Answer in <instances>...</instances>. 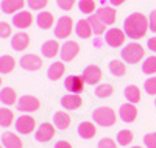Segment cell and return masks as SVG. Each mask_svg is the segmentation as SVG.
<instances>
[{
    "label": "cell",
    "mask_w": 156,
    "mask_h": 148,
    "mask_svg": "<svg viewBox=\"0 0 156 148\" xmlns=\"http://www.w3.org/2000/svg\"><path fill=\"white\" fill-rule=\"evenodd\" d=\"M64 70L66 69H64L62 62H51L50 67L47 69V76H48V79H51V81H56V79L62 78Z\"/></svg>",
    "instance_id": "cell-19"
},
{
    "label": "cell",
    "mask_w": 156,
    "mask_h": 148,
    "mask_svg": "<svg viewBox=\"0 0 156 148\" xmlns=\"http://www.w3.org/2000/svg\"><path fill=\"white\" fill-rule=\"evenodd\" d=\"M12 23H14V26H17L19 30L28 28V26L33 23L31 12H28V11H20V12H17V14L12 16Z\"/></svg>",
    "instance_id": "cell-13"
},
{
    "label": "cell",
    "mask_w": 156,
    "mask_h": 148,
    "mask_svg": "<svg viewBox=\"0 0 156 148\" xmlns=\"http://www.w3.org/2000/svg\"><path fill=\"white\" fill-rule=\"evenodd\" d=\"M27 3H28V6H30L31 9L39 11V9H42V8L48 3V0H27Z\"/></svg>",
    "instance_id": "cell-39"
},
{
    "label": "cell",
    "mask_w": 156,
    "mask_h": 148,
    "mask_svg": "<svg viewBox=\"0 0 156 148\" xmlns=\"http://www.w3.org/2000/svg\"><path fill=\"white\" fill-rule=\"evenodd\" d=\"M144 53H145L144 47L137 42H133L125 45V48L122 50V59L128 64H136L144 58Z\"/></svg>",
    "instance_id": "cell-3"
},
{
    "label": "cell",
    "mask_w": 156,
    "mask_h": 148,
    "mask_svg": "<svg viewBox=\"0 0 156 148\" xmlns=\"http://www.w3.org/2000/svg\"><path fill=\"white\" fill-rule=\"evenodd\" d=\"M133 140V132L129 129H120L119 132H117V143L122 145V146H126L129 145Z\"/></svg>",
    "instance_id": "cell-31"
},
{
    "label": "cell",
    "mask_w": 156,
    "mask_h": 148,
    "mask_svg": "<svg viewBox=\"0 0 156 148\" xmlns=\"http://www.w3.org/2000/svg\"><path fill=\"white\" fill-rule=\"evenodd\" d=\"M112 92H114V87L111 84H100L98 87H95V95L98 98H108L112 95Z\"/></svg>",
    "instance_id": "cell-32"
},
{
    "label": "cell",
    "mask_w": 156,
    "mask_h": 148,
    "mask_svg": "<svg viewBox=\"0 0 156 148\" xmlns=\"http://www.w3.org/2000/svg\"><path fill=\"white\" fill-rule=\"evenodd\" d=\"M89 23H90V26H92V31H94V34H101V33H105V30H106V23L103 22L97 14H89Z\"/></svg>",
    "instance_id": "cell-25"
},
{
    "label": "cell",
    "mask_w": 156,
    "mask_h": 148,
    "mask_svg": "<svg viewBox=\"0 0 156 148\" xmlns=\"http://www.w3.org/2000/svg\"><path fill=\"white\" fill-rule=\"evenodd\" d=\"M70 123H72V118L67 112H55L53 114V125L58 129H67V128H70Z\"/></svg>",
    "instance_id": "cell-18"
},
{
    "label": "cell",
    "mask_w": 156,
    "mask_h": 148,
    "mask_svg": "<svg viewBox=\"0 0 156 148\" xmlns=\"http://www.w3.org/2000/svg\"><path fill=\"white\" fill-rule=\"evenodd\" d=\"M34 118L31 115H20L17 120H16V129L20 132V134H30L33 129H34Z\"/></svg>",
    "instance_id": "cell-12"
},
{
    "label": "cell",
    "mask_w": 156,
    "mask_h": 148,
    "mask_svg": "<svg viewBox=\"0 0 156 148\" xmlns=\"http://www.w3.org/2000/svg\"><path fill=\"white\" fill-rule=\"evenodd\" d=\"M97 148H117V143L112 139H109V137H103V139L98 140Z\"/></svg>",
    "instance_id": "cell-37"
},
{
    "label": "cell",
    "mask_w": 156,
    "mask_h": 148,
    "mask_svg": "<svg viewBox=\"0 0 156 148\" xmlns=\"http://www.w3.org/2000/svg\"><path fill=\"white\" fill-rule=\"evenodd\" d=\"M148 28H150L148 19L142 14V12H133V14L128 16L123 22V31L131 39L144 37Z\"/></svg>",
    "instance_id": "cell-1"
},
{
    "label": "cell",
    "mask_w": 156,
    "mask_h": 148,
    "mask_svg": "<svg viewBox=\"0 0 156 148\" xmlns=\"http://www.w3.org/2000/svg\"><path fill=\"white\" fill-rule=\"evenodd\" d=\"M72 28H73V20H72L69 16H62V17H59L58 22H56L55 36L59 37V39H66V37L70 36Z\"/></svg>",
    "instance_id": "cell-4"
},
{
    "label": "cell",
    "mask_w": 156,
    "mask_h": 148,
    "mask_svg": "<svg viewBox=\"0 0 156 148\" xmlns=\"http://www.w3.org/2000/svg\"><path fill=\"white\" fill-rule=\"evenodd\" d=\"M144 143L147 148H156V132H148L144 136Z\"/></svg>",
    "instance_id": "cell-38"
},
{
    "label": "cell",
    "mask_w": 156,
    "mask_h": 148,
    "mask_svg": "<svg viewBox=\"0 0 156 148\" xmlns=\"http://www.w3.org/2000/svg\"><path fill=\"white\" fill-rule=\"evenodd\" d=\"M0 140H2V146L5 148H22V140L14 132H2Z\"/></svg>",
    "instance_id": "cell-16"
},
{
    "label": "cell",
    "mask_w": 156,
    "mask_h": 148,
    "mask_svg": "<svg viewBox=\"0 0 156 148\" xmlns=\"http://www.w3.org/2000/svg\"><path fill=\"white\" fill-rule=\"evenodd\" d=\"M147 47H148L151 51H154V53H156V37H150V39H148Z\"/></svg>",
    "instance_id": "cell-44"
},
{
    "label": "cell",
    "mask_w": 156,
    "mask_h": 148,
    "mask_svg": "<svg viewBox=\"0 0 156 148\" xmlns=\"http://www.w3.org/2000/svg\"><path fill=\"white\" fill-rule=\"evenodd\" d=\"M39 106H41L39 100L36 97H31V95H23L17 101V109L20 112H34L39 109Z\"/></svg>",
    "instance_id": "cell-5"
},
{
    "label": "cell",
    "mask_w": 156,
    "mask_h": 148,
    "mask_svg": "<svg viewBox=\"0 0 156 148\" xmlns=\"http://www.w3.org/2000/svg\"><path fill=\"white\" fill-rule=\"evenodd\" d=\"M56 3H58V6H59L61 9L69 11V9H72V8H73L75 0H56Z\"/></svg>",
    "instance_id": "cell-41"
},
{
    "label": "cell",
    "mask_w": 156,
    "mask_h": 148,
    "mask_svg": "<svg viewBox=\"0 0 156 148\" xmlns=\"http://www.w3.org/2000/svg\"><path fill=\"white\" fill-rule=\"evenodd\" d=\"M148 25H150V30L156 33V9L150 12V17H148Z\"/></svg>",
    "instance_id": "cell-42"
},
{
    "label": "cell",
    "mask_w": 156,
    "mask_h": 148,
    "mask_svg": "<svg viewBox=\"0 0 156 148\" xmlns=\"http://www.w3.org/2000/svg\"><path fill=\"white\" fill-rule=\"evenodd\" d=\"M97 16H98L103 22H105L106 25H112V23L115 22V11H114L112 8H109V6H101V8H98Z\"/></svg>",
    "instance_id": "cell-22"
},
{
    "label": "cell",
    "mask_w": 156,
    "mask_h": 148,
    "mask_svg": "<svg viewBox=\"0 0 156 148\" xmlns=\"http://www.w3.org/2000/svg\"><path fill=\"white\" fill-rule=\"evenodd\" d=\"M144 90L148 95H156V76H150L144 83Z\"/></svg>",
    "instance_id": "cell-36"
},
{
    "label": "cell",
    "mask_w": 156,
    "mask_h": 148,
    "mask_svg": "<svg viewBox=\"0 0 156 148\" xmlns=\"http://www.w3.org/2000/svg\"><path fill=\"white\" fill-rule=\"evenodd\" d=\"M78 6H80L81 12L92 14L94 9H95V2H94V0H80V2H78Z\"/></svg>",
    "instance_id": "cell-35"
},
{
    "label": "cell",
    "mask_w": 156,
    "mask_h": 148,
    "mask_svg": "<svg viewBox=\"0 0 156 148\" xmlns=\"http://www.w3.org/2000/svg\"><path fill=\"white\" fill-rule=\"evenodd\" d=\"M119 114H120V118L125 123H131L137 117V109H136V106L133 103H125V104L120 106Z\"/></svg>",
    "instance_id": "cell-15"
},
{
    "label": "cell",
    "mask_w": 156,
    "mask_h": 148,
    "mask_svg": "<svg viewBox=\"0 0 156 148\" xmlns=\"http://www.w3.org/2000/svg\"><path fill=\"white\" fill-rule=\"evenodd\" d=\"M16 65V61L12 56H8V55H3L2 58H0V73H9L12 72V69H14Z\"/></svg>",
    "instance_id": "cell-29"
},
{
    "label": "cell",
    "mask_w": 156,
    "mask_h": 148,
    "mask_svg": "<svg viewBox=\"0 0 156 148\" xmlns=\"http://www.w3.org/2000/svg\"><path fill=\"white\" fill-rule=\"evenodd\" d=\"M2 148H5V146H2Z\"/></svg>",
    "instance_id": "cell-48"
},
{
    "label": "cell",
    "mask_w": 156,
    "mask_h": 148,
    "mask_svg": "<svg viewBox=\"0 0 156 148\" xmlns=\"http://www.w3.org/2000/svg\"><path fill=\"white\" fill-rule=\"evenodd\" d=\"M111 2V5H114V6H119V5H122L125 0H109Z\"/></svg>",
    "instance_id": "cell-45"
},
{
    "label": "cell",
    "mask_w": 156,
    "mask_h": 148,
    "mask_svg": "<svg viewBox=\"0 0 156 148\" xmlns=\"http://www.w3.org/2000/svg\"><path fill=\"white\" fill-rule=\"evenodd\" d=\"M92 117H94V122L100 126H112L115 123V112L111 109V107H106V106H100L92 112Z\"/></svg>",
    "instance_id": "cell-2"
},
{
    "label": "cell",
    "mask_w": 156,
    "mask_h": 148,
    "mask_svg": "<svg viewBox=\"0 0 156 148\" xmlns=\"http://www.w3.org/2000/svg\"><path fill=\"white\" fill-rule=\"evenodd\" d=\"M28 44H30V36L27 33H17V34L12 36V39H11V47L14 48L16 51L25 50L28 47Z\"/></svg>",
    "instance_id": "cell-17"
},
{
    "label": "cell",
    "mask_w": 156,
    "mask_h": 148,
    "mask_svg": "<svg viewBox=\"0 0 156 148\" xmlns=\"http://www.w3.org/2000/svg\"><path fill=\"white\" fill-rule=\"evenodd\" d=\"M83 79H84V83H87V84H97L100 79H101V76H103V73H101V69L98 65H94V64H90V65H87L86 69L83 70Z\"/></svg>",
    "instance_id": "cell-8"
},
{
    "label": "cell",
    "mask_w": 156,
    "mask_h": 148,
    "mask_svg": "<svg viewBox=\"0 0 156 148\" xmlns=\"http://www.w3.org/2000/svg\"><path fill=\"white\" fill-rule=\"evenodd\" d=\"M53 14L51 12H47V11H42V12H39L37 14V17H36V22H37V25L41 26V28H44V30H48L51 25H53Z\"/></svg>",
    "instance_id": "cell-26"
},
{
    "label": "cell",
    "mask_w": 156,
    "mask_h": 148,
    "mask_svg": "<svg viewBox=\"0 0 156 148\" xmlns=\"http://www.w3.org/2000/svg\"><path fill=\"white\" fill-rule=\"evenodd\" d=\"M17 100L16 97V90L11 89V87H2L0 90V101L3 104H14Z\"/></svg>",
    "instance_id": "cell-28"
},
{
    "label": "cell",
    "mask_w": 156,
    "mask_h": 148,
    "mask_svg": "<svg viewBox=\"0 0 156 148\" xmlns=\"http://www.w3.org/2000/svg\"><path fill=\"white\" fill-rule=\"evenodd\" d=\"M20 67L28 72H34V70H39L42 67V59L39 58L37 55H33V53H30V55H23L20 58Z\"/></svg>",
    "instance_id": "cell-7"
},
{
    "label": "cell",
    "mask_w": 156,
    "mask_h": 148,
    "mask_svg": "<svg viewBox=\"0 0 156 148\" xmlns=\"http://www.w3.org/2000/svg\"><path fill=\"white\" fill-rule=\"evenodd\" d=\"M154 104H156V100H154Z\"/></svg>",
    "instance_id": "cell-47"
},
{
    "label": "cell",
    "mask_w": 156,
    "mask_h": 148,
    "mask_svg": "<svg viewBox=\"0 0 156 148\" xmlns=\"http://www.w3.org/2000/svg\"><path fill=\"white\" fill-rule=\"evenodd\" d=\"M78 51H80V45H78L75 41H67V42H64V45L61 47L59 55H61L62 61H72L78 55Z\"/></svg>",
    "instance_id": "cell-11"
},
{
    "label": "cell",
    "mask_w": 156,
    "mask_h": 148,
    "mask_svg": "<svg viewBox=\"0 0 156 148\" xmlns=\"http://www.w3.org/2000/svg\"><path fill=\"white\" fill-rule=\"evenodd\" d=\"M41 51L45 58H53V56H56L58 51H61V47L58 45L56 41H47V42L42 44Z\"/></svg>",
    "instance_id": "cell-24"
},
{
    "label": "cell",
    "mask_w": 156,
    "mask_h": 148,
    "mask_svg": "<svg viewBox=\"0 0 156 148\" xmlns=\"http://www.w3.org/2000/svg\"><path fill=\"white\" fill-rule=\"evenodd\" d=\"M131 148H142V146H131Z\"/></svg>",
    "instance_id": "cell-46"
},
{
    "label": "cell",
    "mask_w": 156,
    "mask_h": 148,
    "mask_svg": "<svg viewBox=\"0 0 156 148\" xmlns=\"http://www.w3.org/2000/svg\"><path fill=\"white\" fill-rule=\"evenodd\" d=\"M75 31H76V36L81 37V39H87L92 34V26H90L89 20H78V23L75 25Z\"/></svg>",
    "instance_id": "cell-20"
},
{
    "label": "cell",
    "mask_w": 156,
    "mask_h": 148,
    "mask_svg": "<svg viewBox=\"0 0 156 148\" xmlns=\"http://www.w3.org/2000/svg\"><path fill=\"white\" fill-rule=\"evenodd\" d=\"M109 72L114 76H123L126 73V65L122 61H119V59H112L109 62Z\"/></svg>",
    "instance_id": "cell-30"
},
{
    "label": "cell",
    "mask_w": 156,
    "mask_h": 148,
    "mask_svg": "<svg viewBox=\"0 0 156 148\" xmlns=\"http://www.w3.org/2000/svg\"><path fill=\"white\" fill-rule=\"evenodd\" d=\"M142 72L145 75L156 73V56H148L145 59V62L142 64Z\"/></svg>",
    "instance_id": "cell-34"
},
{
    "label": "cell",
    "mask_w": 156,
    "mask_h": 148,
    "mask_svg": "<svg viewBox=\"0 0 156 148\" xmlns=\"http://www.w3.org/2000/svg\"><path fill=\"white\" fill-rule=\"evenodd\" d=\"M12 118H14V115H12V112L9 109H6V107H2L0 109V126H9L12 123Z\"/></svg>",
    "instance_id": "cell-33"
},
{
    "label": "cell",
    "mask_w": 156,
    "mask_h": 148,
    "mask_svg": "<svg viewBox=\"0 0 156 148\" xmlns=\"http://www.w3.org/2000/svg\"><path fill=\"white\" fill-rule=\"evenodd\" d=\"M23 0H2V12L5 14H12L19 11L23 6Z\"/></svg>",
    "instance_id": "cell-23"
},
{
    "label": "cell",
    "mask_w": 156,
    "mask_h": 148,
    "mask_svg": "<svg viewBox=\"0 0 156 148\" xmlns=\"http://www.w3.org/2000/svg\"><path fill=\"white\" fill-rule=\"evenodd\" d=\"M11 34V25L6 22H0V37L6 39Z\"/></svg>",
    "instance_id": "cell-40"
},
{
    "label": "cell",
    "mask_w": 156,
    "mask_h": 148,
    "mask_svg": "<svg viewBox=\"0 0 156 148\" xmlns=\"http://www.w3.org/2000/svg\"><path fill=\"white\" fill-rule=\"evenodd\" d=\"M126 39V33L123 30H119V28H111L106 31V36H105V41L109 47H120Z\"/></svg>",
    "instance_id": "cell-6"
},
{
    "label": "cell",
    "mask_w": 156,
    "mask_h": 148,
    "mask_svg": "<svg viewBox=\"0 0 156 148\" xmlns=\"http://www.w3.org/2000/svg\"><path fill=\"white\" fill-rule=\"evenodd\" d=\"M64 87H66L69 92L72 93H78V92H83L84 89V79L83 76H78V75H70L64 79Z\"/></svg>",
    "instance_id": "cell-10"
},
{
    "label": "cell",
    "mask_w": 156,
    "mask_h": 148,
    "mask_svg": "<svg viewBox=\"0 0 156 148\" xmlns=\"http://www.w3.org/2000/svg\"><path fill=\"white\" fill-rule=\"evenodd\" d=\"M123 95H125V98L128 100V103H137V101H140V90H139V87L137 86H126L125 87V90H123Z\"/></svg>",
    "instance_id": "cell-27"
},
{
    "label": "cell",
    "mask_w": 156,
    "mask_h": 148,
    "mask_svg": "<svg viewBox=\"0 0 156 148\" xmlns=\"http://www.w3.org/2000/svg\"><path fill=\"white\" fill-rule=\"evenodd\" d=\"M55 136V125L51 123H42L36 129V140L41 143H47Z\"/></svg>",
    "instance_id": "cell-9"
},
{
    "label": "cell",
    "mask_w": 156,
    "mask_h": 148,
    "mask_svg": "<svg viewBox=\"0 0 156 148\" xmlns=\"http://www.w3.org/2000/svg\"><path fill=\"white\" fill-rule=\"evenodd\" d=\"M55 148H72V145L67 140H58L55 143Z\"/></svg>",
    "instance_id": "cell-43"
},
{
    "label": "cell",
    "mask_w": 156,
    "mask_h": 148,
    "mask_svg": "<svg viewBox=\"0 0 156 148\" xmlns=\"http://www.w3.org/2000/svg\"><path fill=\"white\" fill-rule=\"evenodd\" d=\"M95 125L90 123V122H81L80 125H78V134H80V137L83 139H92L95 136Z\"/></svg>",
    "instance_id": "cell-21"
},
{
    "label": "cell",
    "mask_w": 156,
    "mask_h": 148,
    "mask_svg": "<svg viewBox=\"0 0 156 148\" xmlns=\"http://www.w3.org/2000/svg\"><path fill=\"white\" fill-rule=\"evenodd\" d=\"M81 104H83V100L78 93H67V95H64L61 98V106L64 109H69V111L78 109Z\"/></svg>",
    "instance_id": "cell-14"
}]
</instances>
